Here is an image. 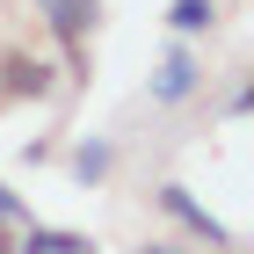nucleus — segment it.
<instances>
[{
  "label": "nucleus",
  "instance_id": "f257e3e1",
  "mask_svg": "<svg viewBox=\"0 0 254 254\" xmlns=\"http://www.w3.org/2000/svg\"><path fill=\"white\" fill-rule=\"evenodd\" d=\"M44 15V29L59 37V51H65V80L73 87H87L95 80V59H87V37L102 29V0H29Z\"/></svg>",
  "mask_w": 254,
  "mask_h": 254
},
{
  "label": "nucleus",
  "instance_id": "f03ea898",
  "mask_svg": "<svg viewBox=\"0 0 254 254\" xmlns=\"http://www.w3.org/2000/svg\"><path fill=\"white\" fill-rule=\"evenodd\" d=\"M196 95H203V51L175 37L160 51L153 80H145V102H153V109H182V102H196Z\"/></svg>",
  "mask_w": 254,
  "mask_h": 254
},
{
  "label": "nucleus",
  "instance_id": "7ed1b4c3",
  "mask_svg": "<svg viewBox=\"0 0 254 254\" xmlns=\"http://www.w3.org/2000/svg\"><path fill=\"white\" fill-rule=\"evenodd\" d=\"M153 203H160L167 218H175V225L196 240V247H211V254H240V233L225 225V218H211V211H203V203H196L189 189H182V182H160V189H153Z\"/></svg>",
  "mask_w": 254,
  "mask_h": 254
},
{
  "label": "nucleus",
  "instance_id": "20e7f679",
  "mask_svg": "<svg viewBox=\"0 0 254 254\" xmlns=\"http://www.w3.org/2000/svg\"><path fill=\"white\" fill-rule=\"evenodd\" d=\"M59 95V65L37 59L29 44H0V102H51Z\"/></svg>",
  "mask_w": 254,
  "mask_h": 254
},
{
  "label": "nucleus",
  "instance_id": "39448f33",
  "mask_svg": "<svg viewBox=\"0 0 254 254\" xmlns=\"http://www.w3.org/2000/svg\"><path fill=\"white\" fill-rule=\"evenodd\" d=\"M65 175H73L80 189H102V182L117 175V145H109V138H73V145H65Z\"/></svg>",
  "mask_w": 254,
  "mask_h": 254
},
{
  "label": "nucleus",
  "instance_id": "423d86ee",
  "mask_svg": "<svg viewBox=\"0 0 254 254\" xmlns=\"http://www.w3.org/2000/svg\"><path fill=\"white\" fill-rule=\"evenodd\" d=\"M15 254H95L87 233H59V225H15Z\"/></svg>",
  "mask_w": 254,
  "mask_h": 254
},
{
  "label": "nucleus",
  "instance_id": "0eeeda50",
  "mask_svg": "<svg viewBox=\"0 0 254 254\" xmlns=\"http://www.w3.org/2000/svg\"><path fill=\"white\" fill-rule=\"evenodd\" d=\"M218 22H225V7H218V0H167V29H175L182 44L218 37Z\"/></svg>",
  "mask_w": 254,
  "mask_h": 254
},
{
  "label": "nucleus",
  "instance_id": "6e6552de",
  "mask_svg": "<svg viewBox=\"0 0 254 254\" xmlns=\"http://www.w3.org/2000/svg\"><path fill=\"white\" fill-rule=\"evenodd\" d=\"M0 225H29V203H22L7 182H0Z\"/></svg>",
  "mask_w": 254,
  "mask_h": 254
},
{
  "label": "nucleus",
  "instance_id": "1a4fd4ad",
  "mask_svg": "<svg viewBox=\"0 0 254 254\" xmlns=\"http://www.w3.org/2000/svg\"><path fill=\"white\" fill-rule=\"evenodd\" d=\"M247 102H254V80H247V73H240V80H233V87H225V117H247Z\"/></svg>",
  "mask_w": 254,
  "mask_h": 254
},
{
  "label": "nucleus",
  "instance_id": "9d476101",
  "mask_svg": "<svg viewBox=\"0 0 254 254\" xmlns=\"http://www.w3.org/2000/svg\"><path fill=\"white\" fill-rule=\"evenodd\" d=\"M138 254H189V247H182V240H145Z\"/></svg>",
  "mask_w": 254,
  "mask_h": 254
},
{
  "label": "nucleus",
  "instance_id": "9b49d317",
  "mask_svg": "<svg viewBox=\"0 0 254 254\" xmlns=\"http://www.w3.org/2000/svg\"><path fill=\"white\" fill-rule=\"evenodd\" d=\"M0 254H15V225H0Z\"/></svg>",
  "mask_w": 254,
  "mask_h": 254
},
{
  "label": "nucleus",
  "instance_id": "f8f14e48",
  "mask_svg": "<svg viewBox=\"0 0 254 254\" xmlns=\"http://www.w3.org/2000/svg\"><path fill=\"white\" fill-rule=\"evenodd\" d=\"M0 7H7V0H0Z\"/></svg>",
  "mask_w": 254,
  "mask_h": 254
}]
</instances>
